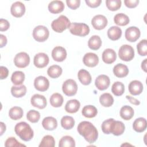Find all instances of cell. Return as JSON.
Here are the masks:
<instances>
[{"label":"cell","instance_id":"836d02e7","mask_svg":"<svg viewBox=\"0 0 147 147\" xmlns=\"http://www.w3.org/2000/svg\"><path fill=\"white\" fill-rule=\"evenodd\" d=\"M63 70L60 66L58 65H53L49 67L47 70L48 76L53 79L59 78L62 74Z\"/></svg>","mask_w":147,"mask_h":147},{"label":"cell","instance_id":"11a10c76","mask_svg":"<svg viewBox=\"0 0 147 147\" xmlns=\"http://www.w3.org/2000/svg\"><path fill=\"white\" fill-rule=\"evenodd\" d=\"M146 61H147V59H144V60L141 63V68L145 72H146Z\"/></svg>","mask_w":147,"mask_h":147},{"label":"cell","instance_id":"6da1fadb","mask_svg":"<svg viewBox=\"0 0 147 147\" xmlns=\"http://www.w3.org/2000/svg\"><path fill=\"white\" fill-rule=\"evenodd\" d=\"M77 130L79 134L89 143L95 142L98 137V131L95 126L88 121H82L78 126Z\"/></svg>","mask_w":147,"mask_h":147},{"label":"cell","instance_id":"4316f807","mask_svg":"<svg viewBox=\"0 0 147 147\" xmlns=\"http://www.w3.org/2000/svg\"><path fill=\"white\" fill-rule=\"evenodd\" d=\"M134 112L133 109L127 105L122 106L120 110L119 113L121 117L126 121H128L131 119L134 116Z\"/></svg>","mask_w":147,"mask_h":147},{"label":"cell","instance_id":"d6a6232c","mask_svg":"<svg viewBox=\"0 0 147 147\" xmlns=\"http://www.w3.org/2000/svg\"><path fill=\"white\" fill-rule=\"evenodd\" d=\"M115 24L119 26H126L130 21L129 17L123 13H118L114 17Z\"/></svg>","mask_w":147,"mask_h":147},{"label":"cell","instance_id":"7a4b0ae2","mask_svg":"<svg viewBox=\"0 0 147 147\" xmlns=\"http://www.w3.org/2000/svg\"><path fill=\"white\" fill-rule=\"evenodd\" d=\"M101 128L105 134L111 133L114 136H118L123 133L125 126L122 122L115 121L113 118H109L102 122Z\"/></svg>","mask_w":147,"mask_h":147},{"label":"cell","instance_id":"3957f363","mask_svg":"<svg viewBox=\"0 0 147 147\" xmlns=\"http://www.w3.org/2000/svg\"><path fill=\"white\" fill-rule=\"evenodd\" d=\"M14 131L16 134L24 141L31 140L34 136L33 130L30 126L25 122H20L17 123L14 127Z\"/></svg>","mask_w":147,"mask_h":147},{"label":"cell","instance_id":"74e56055","mask_svg":"<svg viewBox=\"0 0 147 147\" xmlns=\"http://www.w3.org/2000/svg\"><path fill=\"white\" fill-rule=\"evenodd\" d=\"M61 125L65 130L71 129L75 125V120L71 116H64L61 119Z\"/></svg>","mask_w":147,"mask_h":147},{"label":"cell","instance_id":"e575fe53","mask_svg":"<svg viewBox=\"0 0 147 147\" xmlns=\"http://www.w3.org/2000/svg\"><path fill=\"white\" fill-rule=\"evenodd\" d=\"M11 93L15 98H21L26 93V87L25 85L20 86H12L11 88Z\"/></svg>","mask_w":147,"mask_h":147},{"label":"cell","instance_id":"d6986e66","mask_svg":"<svg viewBox=\"0 0 147 147\" xmlns=\"http://www.w3.org/2000/svg\"><path fill=\"white\" fill-rule=\"evenodd\" d=\"M102 60L106 64H112L117 59V54L113 49H106L102 53Z\"/></svg>","mask_w":147,"mask_h":147},{"label":"cell","instance_id":"f5cc1de1","mask_svg":"<svg viewBox=\"0 0 147 147\" xmlns=\"http://www.w3.org/2000/svg\"><path fill=\"white\" fill-rule=\"evenodd\" d=\"M0 39H1V42H0V47L3 48L5 47L6 44H7V38L6 37L3 35V34H0Z\"/></svg>","mask_w":147,"mask_h":147},{"label":"cell","instance_id":"b9f144b4","mask_svg":"<svg viewBox=\"0 0 147 147\" xmlns=\"http://www.w3.org/2000/svg\"><path fill=\"white\" fill-rule=\"evenodd\" d=\"M121 1L120 0H107L106 5L107 9L111 11H116L121 6Z\"/></svg>","mask_w":147,"mask_h":147},{"label":"cell","instance_id":"5bb4252c","mask_svg":"<svg viewBox=\"0 0 147 147\" xmlns=\"http://www.w3.org/2000/svg\"><path fill=\"white\" fill-rule=\"evenodd\" d=\"M10 12L11 15L16 18L21 17L25 13V6L21 2H16L11 5Z\"/></svg>","mask_w":147,"mask_h":147},{"label":"cell","instance_id":"db71d44e","mask_svg":"<svg viewBox=\"0 0 147 147\" xmlns=\"http://www.w3.org/2000/svg\"><path fill=\"white\" fill-rule=\"evenodd\" d=\"M0 125H1V134H0V135L2 136L3 134V133L6 131V127L5 124L2 122H0Z\"/></svg>","mask_w":147,"mask_h":147},{"label":"cell","instance_id":"4dcf8cb0","mask_svg":"<svg viewBox=\"0 0 147 147\" xmlns=\"http://www.w3.org/2000/svg\"><path fill=\"white\" fill-rule=\"evenodd\" d=\"M24 114L23 110L18 106H14L11 107L9 111V116L13 120H18L21 119Z\"/></svg>","mask_w":147,"mask_h":147},{"label":"cell","instance_id":"7c38bea8","mask_svg":"<svg viewBox=\"0 0 147 147\" xmlns=\"http://www.w3.org/2000/svg\"><path fill=\"white\" fill-rule=\"evenodd\" d=\"M34 86L37 90L44 92L48 89L49 82L45 76H39L35 78L34 80Z\"/></svg>","mask_w":147,"mask_h":147},{"label":"cell","instance_id":"ee69618b","mask_svg":"<svg viewBox=\"0 0 147 147\" xmlns=\"http://www.w3.org/2000/svg\"><path fill=\"white\" fill-rule=\"evenodd\" d=\"M146 40L144 39L140 41L137 45V49L138 53L142 56L147 55V45Z\"/></svg>","mask_w":147,"mask_h":147},{"label":"cell","instance_id":"ffe728a7","mask_svg":"<svg viewBox=\"0 0 147 147\" xmlns=\"http://www.w3.org/2000/svg\"><path fill=\"white\" fill-rule=\"evenodd\" d=\"M128 88L129 92L131 95H138L142 92L143 85L140 81L134 80L129 83Z\"/></svg>","mask_w":147,"mask_h":147},{"label":"cell","instance_id":"ac0fdd59","mask_svg":"<svg viewBox=\"0 0 147 147\" xmlns=\"http://www.w3.org/2000/svg\"><path fill=\"white\" fill-rule=\"evenodd\" d=\"M83 61L85 65L88 67H94L99 63V57L95 53L89 52L84 55Z\"/></svg>","mask_w":147,"mask_h":147},{"label":"cell","instance_id":"816d5d0a","mask_svg":"<svg viewBox=\"0 0 147 147\" xmlns=\"http://www.w3.org/2000/svg\"><path fill=\"white\" fill-rule=\"evenodd\" d=\"M126 98L127 99L129 100V101L131 103V104H133L134 105H139L140 104V102L136 98H134L132 96H130L129 95H126Z\"/></svg>","mask_w":147,"mask_h":147},{"label":"cell","instance_id":"f907efd6","mask_svg":"<svg viewBox=\"0 0 147 147\" xmlns=\"http://www.w3.org/2000/svg\"><path fill=\"white\" fill-rule=\"evenodd\" d=\"M8 75H9L8 69L4 66H1V67H0V79L2 80L6 79L8 76Z\"/></svg>","mask_w":147,"mask_h":147},{"label":"cell","instance_id":"30bf717a","mask_svg":"<svg viewBox=\"0 0 147 147\" xmlns=\"http://www.w3.org/2000/svg\"><path fill=\"white\" fill-rule=\"evenodd\" d=\"M107 20L105 16L101 14L95 16L91 20L93 28L96 30L103 29L107 25Z\"/></svg>","mask_w":147,"mask_h":147},{"label":"cell","instance_id":"f35d334b","mask_svg":"<svg viewBox=\"0 0 147 147\" xmlns=\"http://www.w3.org/2000/svg\"><path fill=\"white\" fill-rule=\"evenodd\" d=\"M59 147H74L75 142L74 139L69 136H63L59 141Z\"/></svg>","mask_w":147,"mask_h":147},{"label":"cell","instance_id":"8fae6325","mask_svg":"<svg viewBox=\"0 0 147 147\" xmlns=\"http://www.w3.org/2000/svg\"><path fill=\"white\" fill-rule=\"evenodd\" d=\"M49 61L48 56L45 53H38L34 57V65L38 68H42L46 67Z\"/></svg>","mask_w":147,"mask_h":147},{"label":"cell","instance_id":"f546056e","mask_svg":"<svg viewBox=\"0 0 147 147\" xmlns=\"http://www.w3.org/2000/svg\"><path fill=\"white\" fill-rule=\"evenodd\" d=\"M102 45V40L100 37L98 35L91 36L88 41V46L92 50H98Z\"/></svg>","mask_w":147,"mask_h":147},{"label":"cell","instance_id":"277c9868","mask_svg":"<svg viewBox=\"0 0 147 147\" xmlns=\"http://www.w3.org/2000/svg\"><path fill=\"white\" fill-rule=\"evenodd\" d=\"M71 25L69 19L64 15L60 16L57 19L54 20L51 23L52 29L57 33H62L69 28Z\"/></svg>","mask_w":147,"mask_h":147},{"label":"cell","instance_id":"681fc988","mask_svg":"<svg viewBox=\"0 0 147 147\" xmlns=\"http://www.w3.org/2000/svg\"><path fill=\"white\" fill-rule=\"evenodd\" d=\"M139 3L138 0H125L124 3L128 8H134Z\"/></svg>","mask_w":147,"mask_h":147},{"label":"cell","instance_id":"bcb514c9","mask_svg":"<svg viewBox=\"0 0 147 147\" xmlns=\"http://www.w3.org/2000/svg\"><path fill=\"white\" fill-rule=\"evenodd\" d=\"M67 5L69 8L72 10H75L78 8L80 5V0H67Z\"/></svg>","mask_w":147,"mask_h":147},{"label":"cell","instance_id":"8d00e7d4","mask_svg":"<svg viewBox=\"0 0 147 147\" xmlns=\"http://www.w3.org/2000/svg\"><path fill=\"white\" fill-rule=\"evenodd\" d=\"M25 80V74L23 72L17 71L12 74L11 81L15 85H21Z\"/></svg>","mask_w":147,"mask_h":147},{"label":"cell","instance_id":"f6af8a7d","mask_svg":"<svg viewBox=\"0 0 147 147\" xmlns=\"http://www.w3.org/2000/svg\"><path fill=\"white\" fill-rule=\"evenodd\" d=\"M5 146L6 147H14V146H17V147H20V146H26L25 145L20 143V142H18L15 137H9L8 138L5 142Z\"/></svg>","mask_w":147,"mask_h":147},{"label":"cell","instance_id":"ba28073f","mask_svg":"<svg viewBox=\"0 0 147 147\" xmlns=\"http://www.w3.org/2000/svg\"><path fill=\"white\" fill-rule=\"evenodd\" d=\"M62 90L65 95L68 96H74L77 92L78 85L74 80L69 79L63 83Z\"/></svg>","mask_w":147,"mask_h":147},{"label":"cell","instance_id":"7bdbcfd3","mask_svg":"<svg viewBox=\"0 0 147 147\" xmlns=\"http://www.w3.org/2000/svg\"><path fill=\"white\" fill-rule=\"evenodd\" d=\"M27 119L32 123L37 122L40 118V114L38 111L34 110H29L26 114Z\"/></svg>","mask_w":147,"mask_h":147},{"label":"cell","instance_id":"5b68a950","mask_svg":"<svg viewBox=\"0 0 147 147\" xmlns=\"http://www.w3.org/2000/svg\"><path fill=\"white\" fill-rule=\"evenodd\" d=\"M69 29L71 34L80 37H84L90 33L89 26L84 23H71Z\"/></svg>","mask_w":147,"mask_h":147},{"label":"cell","instance_id":"60d3db41","mask_svg":"<svg viewBox=\"0 0 147 147\" xmlns=\"http://www.w3.org/2000/svg\"><path fill=\"white\" fill-rule=\"evenodd\" d=\"M55 141L53 137L51 135H46L42 138L38 146L40 147H45V146L53 147L55 146Z\"/></svg>","mask_w":147,"mask_h":147},{"label":"cell","instance_id":"603a6c76","mask_svg":"<svg viewBox=\"0 0 147 147\" xmlns=\"http://www.w3.org/2000/svg\"><path fill=\"white\" fill-rule=\"evenodd\" d=\"M42 125L45 130L49 131L53 130L57 126V121L53 117H47L42 120Z\"/></svg>","mask_w":147,"mask_h":147},{"label":"cell","instance_id":"1f68e13d","mask_svg":"<svg viewBox=\"0 0 147 147\" xmlns=\"http://www.w3.org/2000/svg\"><path fill=\"white\" fill-rule=\"evenodd\" d=\"M99 102L103 107H110L114 103V98L110 94L104 93L100 96Z\"/></svg>","mask_w":147,"mask_h":147},{"label":"cell","instance_id":"8992f818","mask_svg":"<svg viewBox=\"0 0 147 147\" xmlns=\"http://www.w3.org/2000/svg\"><path fill=\"white\" fill-rule=\"evenodd\" d=\"M33 37L38 42H44L46 41L49 36V30L43 25H38L35 27L33 30Z\"/></svg>","mask_w":147,"mask_h":147},{"label":"cell","instance_id":"7402d4cb","mask_svg":"<svg viewBox=\"0 0 147 147\" xmlns=\"http://www.w3.org/2000/svg\"><path fill=\"white\" fill-rule=\"evenodd\" d=\"M113 73L114 75L118 78H124L128 75L129 69L126 65L119 63L114 67Z\"/></svg>","mask_w":147,"mask_h":147},{"label":"cell","instance_id":"52a82bcc","mask_svg":"<svg viewBox=\"0 0 147 147\" xmlns=\"http://www.w3.org/2000/svg\"><path fill=\"white\" fill-rule=\"evenodd\" d=\"M118 56L121 60L125 61H131L134 57L133 48L127 44L122 45L118 51Z\"/></svg>","mask_w":147,"mask_h":147},{"label":"cell","instance_id":"e0dca14e","mask_svg":"<svg viewBox=\"0 0 147 147\" xmlns=\"http://www.w3.org/2000/svg\"><path fill=\"white\" fill-rule=\"evenodd\" d=\"M110 83V78L106 75H99L95 80V85L96 87L101 91L107 89L109 87Z\"/></svg>","mask_w":147,"mask_h":147},{"label":"cell","instance_id":"ab89813d","mask_svg":"<svg viewBox=\"0 0 147 147\" xmlns=\"http://www.w3.org/2000/svg\"><path fill=\"white\" fill-rule=\"evenodd\" d=\"M125 91L124 84L120 82H115L111 87V92L115 96L122 95Z\"/></svg>","mask_w":147,"mask_h":147},{"label":"cell","instance_id":"4fadbf2b","mask_svg":"<svg viewBox=\"0 0 147 147\" xmlns=\"http://www.w3.org/2000/svg\"><path fill=\"white\" fill-rule=\"evenodd\" d=\"M140 30L136 26H130L125 30V38L129 42L136 41L140 37Z\"/></svg>","mask_w":147,"mask_h":147},{"label":"cell","instance_id":"2e32d148","mask_svg":"<svg viewBox=\"0 0 147 147\" xmlns=\"http://www.w3.org/2000/svg\"><path fill=\"white\" fill-rule=\"evenodd\" d=\"M31 105L39 109H44L47 104V99L43 95L36 94L33 95L30 99Z\"/></svg>","mask_w":147,"mask_h":147},{"label":"cell","instance_id":"7dc6e473","mask_svg":"<svg viewBox=\"0 0 147 147\" xmlns=\"http://www.w3.org/2000/svg\"><path fill=\"white\" fill-rule=\"evenodd\" d=\"M10 27L9 21L5 19L1 18L0 20V31L3 32L7 30Z\"/></svg>","mask_w":147,"mask_h":147},{"label":"cell","instance_id":"44dd1931","mask_svg":"<svg viewBox=\"0 0 147 147\" xmlns=\"http://www.w3.org/2000/svg\"><path fill=\"white\" fill-rule=\"evenodd\" d=\"M48 10L52 14H57L62 12L64 9V3L61 1H51L48 6Z\"/></svg>","mask_w":147,"mask_h":147},{"label":"cell","instance_id":"c3c4849f","mask_svg":"<svg viewBox=\"0 0 147 147\" xmlns=\"http://www.w3.org/2000/svg\"><path fill=\"white\" fill-rule=\"evenodd\" d=\"M85 2L87 5L92 8H95L98 7L102 3L101 0H86Z\"/></svg>","mask_w":147,"mask_h":147},{"label":"cell","instance_id":"9c48e42d","mask_svg":"<svg viewBox=\"0 0 147 147\" xmlns=\"http://www.w3.org/2000/svg\"><path fill=\"white\" fill-rule=\"evenodd\" d=\"M14 63L18 68H25L30 63V57L26 52H20L15 56L14 58Z\"/></svg>","mask_w":147,"mask_h":147},{"label":"cell","instance_id":"f1b7e54d","mask_svg":"<svg viewBox=\"0 0 147 147\" xmlns=\"http://www.w3.org/2000/svg\"><path fill=\"white\" fill-rule=\"evenodd\" d=\"M82 115L88 118L95 117L98 114L97 109L93 105L85 106L82 110Z\"/></svg>","mask_w":147,"mask_h":147},{"label":"cell","instance_id":"cb8c5ba5","mask_svg":"<svg viewBox=\"0 0 147 147\" xmlns=\"http://www.w3.org/2000/svg\"><path fill=\"white\" fill-rule=\"evenodd\" d=\"M147 122L145 118L140 117L137 118L133 123V129L138 133L144 131L146 129Z\"/></svg>","mask_w":147,"mask_h":147},{"label":"cell","instance_id":"484cf974","mask_svg":"<svg viewBox=\"0 0 147 147\" xmlns=\"http://www.w3.org/2000/svg\"><path fill=\"white\" fill-rule=\"evenodd\" d=\"M80 103L77 99H71L68 100L65 106V110L69 113H75L80 109Z\"/></svg>","mask_w":147,"mask_h":147},{"label":"cell","instance_id":"83f0119b","mask_svg":"<svg viewBox=\"0 0 147 147\" xmlns=\"http://www.w3.org/2000/svg\"><path fill=\"white\" fill-rule=\"evenodd\" d=\"M121 35L122 30L118 26H113L107 30V36L110 40L113 41H115L120 38Z\"/></svg>","mask_w":147,"mask_h":147},{"label":"cell","instance_id":"9a60e30c","mask_svg":"<svg viewBox=\"0 0 147 147\" xmlns=\"http://www.w3.org/2000/svg\"><path fill=\"white\" fill-rule=\"evenodd\" d=\"M67 55L65 49L60 46L55 47L52 51V57L53 59L57 62L63 61L66 59Z\"/></svg>","mask_w":147,"mask_h":147},{"label":"cell","instance_id":"d4e9b609","mask_svg":"<svg viewBox=\"0 0 147 147\" xmlns=\"http://www.w3.org/2000/svg\"><path fill=\"white\" fill-rule=\"evenodd\" d=\"M78 78L80 83L85 86L90 84L92 80L91 76L89 72L84 69H82L78 71Z\"/></svg>","mask_w":147,"mask_h":147},{"label":"cell","instance_id":"d590c367","mask_svg":"<svg viewBox=\"0 0 147 147\" xmlns=\"http://www.w3.org/2000/svg\"><path fill=\"white\" fill-rule=\"evenodd\" d=\"M51 105L54 107H59L63 103V97L59 93L53 94L49 99Z\"/></svg>","mask_w":147,"mask_h":147}]
</instances>
